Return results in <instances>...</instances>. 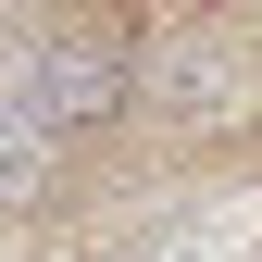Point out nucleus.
Returning <instances> with one entry per match:
<instances>
[{"instance_id":"f03ea898","label":"nucleus","mask_w":262,"mask_h":262,"mask_svg":"<svg viewBox=\"0 0 262 262\" xmlns=\"http://www.w3.org/2000/svg\"><path fill=\"white\" fill-rule=\"evenodd\" d=\"M138 100L175 113V125H237V113H262V100H237V50H225V38H175L162 62H138Z\"/></svg>"},{"instance_id":"f257e3e1","label":"nucleus","mask_w":262,"mask_h":262,"mask_svg":"<svg viewBox=\"0 0 262 262\" xmlns=\"http://www.w3.org/2000/svg\"><path fill=\"white\" fill-rule=\"evenodd\" d=\"M0 88H13L38 125L62 138H113L125 113H138V50L113 38V25H13V50H0Z\"/></svg>"},{"instance_id":"39448f33","label":"nucleus","mask_w":262,"mask_h":262,"mask_svg":"<svg viewBox=\"0 0 262 262\" xmlns=\"http://www.w3.org/2000/svg\"><path fill=\"white\" fill-rule=\"evenodd\" d=\"M0 50H13V0H0Z\"/></svg>"},{"instance_id":"7ed1b4c3","label":"nucleus","mask_w":262,"mask_h":262,"mask_svg":"<svg viewBox=\"0 0 262 262\" xmlns=\"http://www.w3.org/2000/svg\"><path fill=\"white\" fill-rule=\"evenodd\" d=\"M62 175H75V138H62V125H38L13 88H0V212H50Z\"/></svg>"},{"instance_id":"20e7f679","label":"nucleus","mask_w":262,"mask_h":262,"mask_svg":"<svg viewBox=\"0 0 262 262\" xmlns=\"http://www.w3.org/2000/svg\"><path fill=\"white\" fill-rule=\"evenodd\" d=\"M138 262H262V212H212V225L187 212V225H162Z\"/></svg>"}]
</instances>
